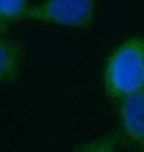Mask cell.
<instances>
[{
	"mask_svg": "<svg viewBox=\"0 0 144 152\" xmlns=\"http://www.w3.org/2000/svg\"><path fill=\"white\" fill-rule=\"evenodd\" d=\"M104 90L108 98H122L144 87V37L130 36L113 48L102 70Z\"/></svg>",
	"mask_w": 144,
	"mask_h": 152,
	"instance_id": "cell-1",
	"label": "cell"
},
{
	"mask_svg": "<svg viewBox=\"0 0 144 152\" xmlns=\"http://www.w3.org/2000/svg\"><path fill=\"white\" fill-rule=\"evenodd\" d=\"M98 8V0H42L30 5L23 20L74 30L90 28Z\"/></svg>",
	"mask_w": 144,
	"mask_h": 152,
	"instance_id": "cell-2",
	"label": "cell"
},
{
	"mask_svg": "<svg viewBox=\"0 0 144 152\" xmlns=\"http://www.w3.org/2000/svg\"><path fill=\"white\" fill-rule=\"evenodd\" d=\"M118 121L126 140L144 149V87L118 101Z\"/></svg>",
	"mask_w": 144,
	"mask_h": 152,
	"instance_id": "cell-3",
	"label": "cell"
},
{
	"mask_svg": "<svg viewBox=\"0 0 144 152\" xmlns=\"http://www.w3.org/2000/svg\"><path fill=\"white\" fill-rule=\"evenodd\" d=\"M23 48L8 37L0 39V84H12L22 76Z\"/></svg>",
	"mask_w": 144,
	"mask_h": 152,
	"instance_id": "cell-4",
	"label": "cell"
},
{
	"mask_svg": "<svg viewBox=\"0 0 144 152\" xmlns=\"http://www.w3.org/2000/svg\"><path fill=\"white\" fill-rule=\"evenodd\" d=\"M28 6V0H0V22L8 23L14 20H23Z\"/></svg>",
	"mask_w": 144,
	"mask_h": 152,
	"instance_id": "cell-5",
	"label": "cell"
},
{
	"mask_svg": "<svg viewBox=\"0 0 144 152\" xmlns=\"http://www.w3.org/2000/svg\"><path fill=\"white\" fill-rule=\"evenodd\" d=\"M73 152H116V138L112 134L101 135L74 148Z\"/></svg>",
	"mask_w": 144,
	"mask_h": 152,
	"instance_id": "cell-6",
	"label": "cell"
},
{
	"mask_svg": "<svg viewBox=\"0 0 144 152\" xmlns=\"http://www.w3.org/2000/svg\"><path fill=\"white\" fill-rule=\"evenodd\" d=\"M6 33H8V30H6V23L0 22V39L6 37Z\"/></svg>",
	"mask_w": 144,
	"mask_h": 152,
	"instance_id": "cell-7",
	"label": "cell"
}]
</instances>
